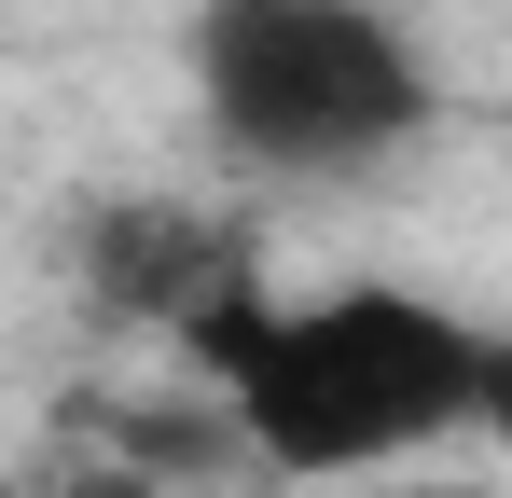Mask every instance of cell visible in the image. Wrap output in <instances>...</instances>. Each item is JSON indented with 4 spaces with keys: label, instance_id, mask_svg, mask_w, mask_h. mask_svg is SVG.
<instances>
[{
    "label": "cell",
    "instance_id": "5",
    "mask_svg": "<svg viewBox=\"0 0 512 498\" xmlns=\"http://www.w3.org/2000/svg\"><path fill=\"white\" fill-rule=\"evenodd\" d=\"M388 498H499V485H429V457H416V485H388Z\"/></svg>",
    "mask_w": 512,
    "mask_h": 498
},
{
    "label": "cell",
    "instance_id": "2",
    "mask_svg": "<svg viewBox=\"0 0 512 498\" xmlns=\"http://www.w3.org/2000/svg\"><path fill=\"white\" fill-rule=\"evenodd\" d=\"M194 111L250 180H374L429 139L443 83L388 0H194Z\"/></svg>",
    "mask_w": 512,
    "mask_h": 498
},
{
    "label": "cell",
    "instance_id": "3",
    "mask_svg": "<svg viewBox=\"0 0 512 498\" xmlns=\"http://www.w3.org/2000/svg\"><path fill=\"white\" fill-rule=\"evenodd\" d=\"M485 443L512 457V332H485Z\"/></svg>",
    "mask_w": 512,
    "mask_h": 498
},
{
    "label": "cell",
    "instance_id": "4",
    "mask_svg": "<svg viewBox=\"0 0 512 498\" xmlns=\"http://www.w3.org/2000/svg\"><path fill=\"white\" fill-rule=\"evenodd\" d=\"M70 498H153V485H139V471H84Z\"/></svg>",
    "mask_w": 512,
    "mask_h": 498
},
{
    "label": "cell",
    "instance_id": "1",
    "mask_svg": "<svg viewBox=\"0 0 512 498\" xmlns=\"http://www.w3.org/2000/svg\"><path fill=\"white\" fill-rule=\"evenodd\" d=\"M194 360L236 415V443L291 485L416 471L429 443L485 429V332L402 277H346V291H291V305L222 291L194 319Z\"/></svg>",
    "mask_w": 512,
    "mask_h": 498
}]
</instances>
